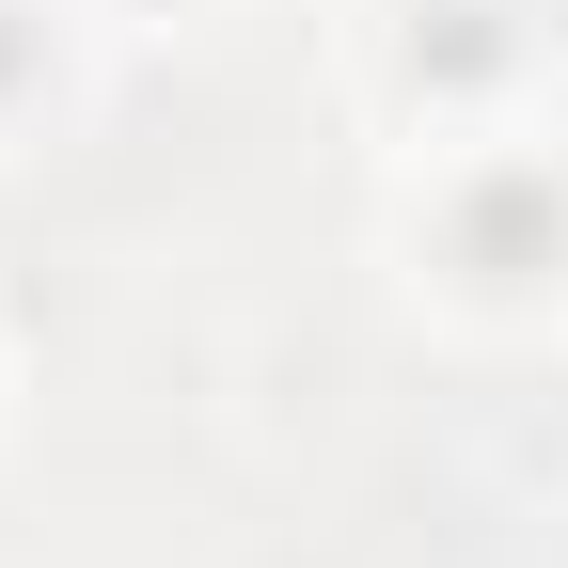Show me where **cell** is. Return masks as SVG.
<instances>
[{"label":"cell","instance_id":"cell-1","mask_svg":"<svg viewBox=\"0 0 568 568\" xmlns=\"http://www.w3.org/2000/svg\"><path fill=\"white\" fill-rule=\"evenodd\" d=\"M364 253L395 284V316L474 347V364L568 347V111H506V126L379 159Z\"/></svg>","mask_w":568,"mask_h":568},{"label":"cell","instance_id":"cell-2","mask_svg":"<svg viewBox=\"0 0 568 568\" xmlns=\"http://www.w3.org/2000/svg\"><path fill=\"white\" fill-rule=\"evenodd\" d=\"M332 95L379 159L552 111V0H332Z\"/></svg>","mask_w":568,"mask_h":568},{"label":"cell","instance_id":"cell-3","mask_svg":"<svg viewBox=\"0 0 568 568\" xmlns=\"http://www.w3.org/2000/svg\"><path fill=\"white\" fill-rule=\"evenodd\" d=\"M111 63H126V32L95 0H0V174L48 159V142H80L111 111Z\"/></svg>","mask_w":568,"mask_h":568},{"label":"cell","instance_id":"cell-4","mask_svg":"<svg viewBox=\"0 0 568 568\" xmlns=\"http://www.w3.org/2000/svg\"><path fill=\"white\" fill-rule=\"evenodd\" d=\"M95 17H111L126 48H205V32H237V17H268V0H95Z\"/></svg>","mask_w":568,"mask_h":568},{"label":"cell","instance_id":"cell-5","mask_svg":"<svg viewBox=\"0 0 568 568\" xmlns=\"http://www.w3.org/2000/svg\"><path fill=\"white\" fill-rule=\"evenodd\" d=\"M17 395H32V364H17V316H0V443H17Z\"/></svg>","mask_w":568,"mask_h":568},{"label":"cell","instance_id":"cell-6","mask_svg":"<svg viewBox=\"0 0 568 568\" xmlns=\"http://www.w3.org/2000/svg\"><path fill=\"white\" fill-rule=\"evenodd\" d=\"M552 111H568V0H552Z\"/></svg>","mask_w":568,"mask_h":568}]
</instances>
